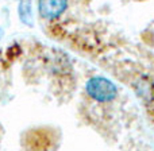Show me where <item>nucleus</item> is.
I'll return each mask as SVG.
<instances>
[{"instance_id":"obj_2","label":"nucleus","mask_w":154,"mask_h":151,"mask_svg":"<svg viewBox=\"0 0 154 151\" xmlns=\"http://www.w3.org/2000/svg\"><path fill=\"white\" fill-rule=\"evenodd\" d=\"M68 7V0H38V12L45 20L58 19Z\"/></svg>"},{"instance_id":"obj_3","label":"nucleus","mask_w":154,"mask_h":151,"mask_svg":"<svg viewBox=\"0 0 154 151\" xmlns=\"http://www.w3.org/2000/svg\"><path fill=\"white\" fill-rule=\"evenodd\" d=\"M19 19L26 26L34 24V11H32V0H19L18 3Z\"/></svg>"},{"instance_id":"obj_1","label":"nucleus","mask_w":154,"mask_h":151,"mask_svg":"<svg viewBox=\"0 0 154 151\" xmlns=\"http://www.w3.org/2000/svg\"><path fill=\"white\" fill-rule=\"evenodd\" d=\"M85 92L97 103H111L118 96V88L111 80L101 76L91 77L85 84Z\"/></svg>"},{"instance_id":"obj_4","label":"nucleus","mask_w":154,"mask_h":151,"mask_svg":"<svg viewBox=\"0 0 154 151\" xmlns=\"http://www.w3.org/2000/svg\"><path fill=\"white\" fill-rule=\"evenodd\" d=\"M3 35H4V32H3V29H2V27H0V41H2Z\"/></svg>"}]
</instances>
